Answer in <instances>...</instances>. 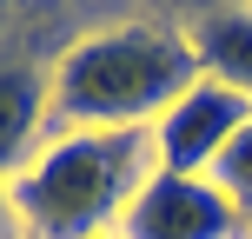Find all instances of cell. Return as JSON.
Segmentation results:
<instances>
[{
    "mask_svg": "<svg viewBox=\"0 0 252 239\" xmlns=\"http://www.w3.org/2000/svg\"><path fill=\"white\" fill-rule=\"evenodd\" d=\"M120 239H246V213L213 179L153 173L139 186V200L126 206Z\"/></svg>",
    "mask_w": 252,
    "mask_h": 239,
    "instance_id": "4",
    "label": "cell"
},
{
    "mask_svg": "<svg viewBox=\"0 0 252 239\" xmlns=\"http://www.w3.org/2000/svg\"><path fill=\"white\" fill-rule=\"evenodd\" d=\"M192 53H199V73L219 87L246 93L252 100V7H226V13H199L186 27Z\"/></svg>",
    "mask_w": 252,
    "mask_h": 239,
    "instance_id": "6",
    "label": "cell"
},
{
    "mask_svg": "<svg viewBox=\"0 0 252 239\" xmlns=\"http://www.w3.org/2000/svg\"><path fill=\"white\" fill-rule=\"evenodd\" d=\"M213 186L226 193L232 206L252 219V120L239 126V139H232L226 153H219V166H213Z\"/></svg>",
    "mask_w": 252,
    "mask_h": 239,
    "instance_id": "7",
    "label": "cell"
},
{
    "mask_svg": "<svg viewBox=\"0 0 252 239\" xmlns=\"http://www.w3.org/2000/svg\"><path fill=\"white\" fill-rule=\"evenodd\" d=\"M53 139V67L0 60V179L27 173Z\"/></svg>",
    "mask_w": 252,
    "mask_h": 239,
    "instance_id": "5",
    "label": "cell"
},
{
    "mask_svg": "<svg viewBox=\"0 0 252 239\" xmlns=\"http://www.w3.org/2000/svg\"><path fill=\"white\" fill-rule=\"evenodd\" d=\"M113 239H120V233H113Z\"/></svg>",
    "mask_w": 252,
    "mask_h": 239,
    "instance_id": "9",
    "label": "cell"
},
{
    "mask_svg": "<svg viewBox=\"0 0 252 239\" xmlns=\"http://www.w3.org/2000/svg\"><path fill=\"white\" fill-rule=\"evenodd\" d=\"M153 173V133H53L13 173V206L27 239H113Z\"/></svg>",
    "mask_w": 252,
    "mask_h": 239,
    "instance_id": "2",
    "label": "cell"
},
{
    "mask_svg": "<svg viewBox=\"0 0 252 239\" xmlns=\"http://www.w3.org/2000/svg\"><path fill=\"white\" fill-rule=\"evenodd\" d=\"M199 80L186 27L120 20L53 60V133H153V120Z\"/></svg>",
    "mask_w": 252,
    "mask_h": 239,
    "instance_id": "1",
    "label": "cell"
},
{
    "mask_svg": "<svg viewBox=\"0 0 252 239\" xmlns=\"http://www.w3.org/2000/svg\"><path fill=\"white\" fill-rule=\"evenodd\" d=\"M252 120V100L219 80H192L159 120H153V160L159 173H186V179H213L219 153L239 139V126Z\"/></svg>",
    "mask_w": 252,
    "mask_h": 239,
    "instance_id": "3",
    "label": "cell"
},
{
    "mask_svg": "<svg viewBox=\"0 0 252 239\" xmlns=\"http://www.w3.org/2000/svg\"><path fill=\"white\" fill-rule=\"evenodd\" d=\"M0 239H27V219L13 206V179H0Z\"/></svg>",
    "mask_w": 252,
    "mask_h": 239,
    "instance_id": "8",
    "label": "cell"
}]
</instances>
